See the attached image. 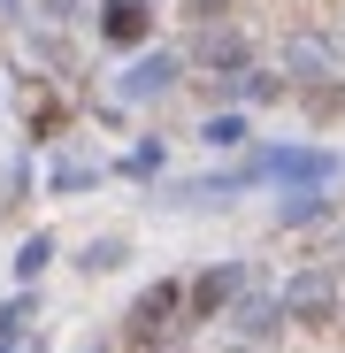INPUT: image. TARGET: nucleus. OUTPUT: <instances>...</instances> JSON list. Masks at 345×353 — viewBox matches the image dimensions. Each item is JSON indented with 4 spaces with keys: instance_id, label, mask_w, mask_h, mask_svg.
<instances>
[{
    "instance_id": "0eeeda50",
    "label": "nucleus",
    "mask_w": 345,
    "mask_h": 353,
    "mask_svg": "<svg viewBox=\"0 0 345 353\" xmlns=\"http://www.w3.org/2000/svg\"><path fill=\"white\" fill-rule=\"evenodd\" d=\"M185 70H207V77H222V70H253V39L238 31V23H200L192 31V46H185Z\"/></svg>"
},
{
    "instance_id": "f3484780",
    "label": "nucleus",
    "mask_w": 345,
    "mask_h": 353,
    "mask_svg": "<svg viewBox=\"0 0 345 353\" xmlns=\"http://www.w3.org/2000/svg\"><path fill=\"white\" fill-rule=\"evenodd\" d=\"M70 131V100H31V115H23V146H54Z\"/></svg>"
},
{
    "instance_id": "1a4fd4ad",
    "label": "nucleus",
    "mask_w": 345,
    "mask_h": 353,
    "mask_svg": "<svg viewBox=\"0 0 345 353\" xmlns=\"http://www.w3.org/2000/svg\"><path fill=\"white\" fill-rule=\"evenodd\" d=\"M253 185H261V169H253V154H246V161H230V169H207V176L169 185V208H222V200H238V192H253Z\"/></svg>"
},
{
    "instance_id": "a211bd4d",
    "label": "nucleus",
    "mask_w": 345,
    "mask_h": 353,
    "mask_svg": "<svg viewBox=\"0 0 345 353\" xmlns=\"http://www.w3.org/2000/svg\"><path fill=\"white\" fill-rule=\"evenodd\" d=\"M31 185H39V169H31V146H23V154H8V169H0V215H16L31 200Z\"/></svg>"
},
{
    "instance_id": "393cba45",
    "label": "nucleus",
    "mask_w": 345,
    "mask_h": 353,
    "mask_svg": "<svg viewBox=\"0 0 345 353\" xmlns=\"http://www.w3.org/2000/svg\"><path fill=\"white\" fill-rule=\"evenodd\" d=\"M77 353H123V345H115V338H92V345H77Z\"/></svg>"
},
{
    "instance_id": "9d476101",
    "label": "nucleus",
    "mask_w": 345,
    "mask_h": 353,
    "mask_svg": "<svg viewBox=\"0 0 345 353\" xmlns=\"http://www.w3.org/2000/svg\"><path fill=\"white\" fill-rule=\"evenodd\" d=\"M276 70H284V77H307V85L337 77V39H322V31H292V39L276 46Z\"/></svg>"
},
{
    "instance_id": "f8f14e48",
    "label": "nucleus",
    "mask_w": 345,
    "mask_h": 353,
    "mask_svg": "<svg viewBox=\"0 0 345 353\" xmlns=\"http://www.w3.org/2000/svg\"><path fill=\"white\" fill-rule=\"evenodd\" d=\"M315 223H337V192L330 185H292L276 200V230H315Z\"/></svg>"
},
{
    "instance_id": "c85d7f7f",
    "label": "nucleus",
    "mask_w": 345,
    "mask_h": 353,
    "mask_svg": "<svg viewBox=\"0 0 345 353\" xmlns=\"http://www.w3.org/2000/svg\"><path fill=\"white\" fill-rule=\"evenodd\" d=\"M337 338H345V323H337Z\"/></svg>"
},
{
    "instance_id": "20e7f679",
    "label": "nucleus",
    "mask_w": 345,
    "mask_h": 353,
    "mask_svg": "<svg viewBox=\"0 0 345 353\" xmlns=\"http://www.w3.org/2000/svg\"><path fill=\"white\" fill-rule=\"evenodd\" d=\"M253 169H261V185H337L345 176V154L337 146H261L253 154Z\"/></svg>"
},
{
    "instance_id": "7ed1b4c3",
    "label": "nucleus",
    "mask_w": 345,
    "mask_h": 353,
    "mask_svg": "<svg viewBox=\"0 0 345 353\" xmlns=\"http://www.w3.org/2000/svg\"><path fill=\"white\" fill-rule=\"evenodd\" d=\"M177 85H185V54L177 46H138L123 62V77H115V108H154Z\"/></svg>"
},
{
    "instance_id": "39448f33",
    "label": "nucleus",
    "mask_w": 345,
    "mask_h": 353,
    "mask_svg": "<svg viewBox=\"0 0 345 353\" xmlns=\"http://www.w3.org/2000/svg\"><path fill=\"white\" fill-rule=\"evenodd\" d=\"M154 0H92V39L107 46V54H138V46H154Z\"/></svg>"
},
{
    "instance_id": "f257e3e1",
    "label": "nucleus",
    "mask_w": 345,
    "mask_h": 353,
    "mask_svg": "<svg viewBox=\"0 0 345 353\" xmlns=\"http://www.w3.org/2000/svg\"><path fill=\"white\" fill-rule=\"evenodd\" d=\"M276 307H284V323H300V330H337L345 323V276H337V261L292 269L276 284Z\"/></svg>"
},
{
    "instance_id": "dca6fc26",
    "label": "nucleus",
    "mask_w": 345,
    "mask_h": 353,
    "mask_svg": "<svg viewBox=\"0 0 345 353\" xmlns=\"http://www.w3.org/2000/svg\"><path fill=\"white\" fill-rule=\"evenodd\" d=\"M54 254H62V239H54V230H23V246H16V261H8V269H16V284H39Z\"/></svg>"
},
{
    "instance_id": "412c9836",
    "label": "nucleus",
    "mask_w": 345,
    "mask_h": 353,
    "mask_svg": "<svg viewBox=\"0 0 345 353\" xmlns=\"http://www.w3.org/2000/svg\"><path fill=\"white\" fill-rule=\"evenodd\" d=\"M31 16H46V31H62V23H77L85 16V0H23Z\"/></svg>"
},
{
    "instance_id": "a878e982",
    "label": "nucleus",
    "mask_w": 345,
    "mask_h": 353,
    "mask_svg": "<svg viewBox=\"0 0 345 353\" xmlns=\"http://www.w3.org/2000/svg\"><path fill=\"white\" fill-rule=\"evenodd\" d=\"M222 353H261V345H222Z\"/></svg>"
},
{
    "instance_id": "4468645a",
    "label": "nucleus",
    "mask_w": 345,
    "mask_h": 353,
    "mask_svg": "<svg viewBox=\"0 0 345 353\" xmlns=\"http://www.w3.org/2000/svg\"><path fill=\"white\" fill-rule=\"evenodd\" d=\"M123 261H131V239H123V230H100V239L77 246V269H85V276H115Z\"/></svg>"
},
{
    "instance_id": "f03ea898",
    "label": "nucleus",
    "mask_w": 345,
    "mask_h": 353,
    "mask_svg": "<svg viewBox=\"0 0 345 353\" xmlns=\"http://www.w3.org/2000/svg\"><path fill=\"white\" fill-rule=\"evenodd\" d=\"M177 338H185V276H154L123 315V345L154 353V345H177Z\"/></svg>"
},
{
    "instance_id": "5701e85b",
    "label": "nucleus",
    "mask_w": 345,
    "mask_h": 353,
    "mask_svg": "<svg viewBox=\"0 0 345 353\" xmlns=\"http://www.w3.org/2000/svg\"><path fill=\"white\" fill-rule=\"evenodd\" d=\"M177 16L200 31V23H222V16H230V0H177Z\"/></svg>"
},
{
    "instance_id": "4be33fe9",
    "label": "nucleus",
    "mask_w": 345,
    "mask_h": 353,
    "mask_svg": "<svg viewBox=\"0 0 345 353\" xmlns=\"http://www.w3.org/2000/svg\"><path fill=\"white\" fill-rule=\"evenodd\" d=\"M23 54L46 62V70H62V39H54V31H23Z\"/></svg>"
},
{
    "instance_id": "423d86ee",
    "label": "nucleus",
    "mask_w": 345,
    "mask_h": 353,
    "mask_svg": "<svg viewBox=\"0 0 345 353\" xmlns=\"http://www.w3.org/2000/svg\"><path fill=\"white\" fill-rule=\"evenodd\" d=\"M246 276H253V261H207L200 276H185V323H222V307L238 300Z\"/></svg>"
},
{
    "instance_id": "ddd939ff",
    "label": "nucleus",
    "mask_w": 345,
    "mask_h": 353,
    "mask_svg": "<svg viewBox=\"0 0 345 353\" xmlns=\"http://www.w3.org/2000/svg\"><path fill=\"white\" fill-rule=\"evenodd\" d=\"M23 330H39V284H16L0 300V345H23Z\"/></svg>"
},
{
    "instance_id": "cd10ccee",
    "label": "nucleus",
    "mask_w": 345,
    "mask_h": 353,
    "mask_svg": "<svg viewBox=\"0 0 345 353\" xmlns=\"http://www.w3.org/2000/svg\"><path fill=\"white\" fill-rule=\"evenodd\" d=\"M337 261H345V246H337Z\"/></svg>"
},
{
    "instance_id": "9b49d317",
    "label": "nucleus",
    "mask_w": 345,
    "mask_h": 353,
    "mask_svg": "<svg viewBox=\"0 0 345 353\" xmlns=\"http://www.w3.org/2000/svg\"><path fill=\"white\" fill-rule=\"evenodd\" d=\"M100 185H107V161L85 154V146H62V154L46 161V192L54 200H77V192H100Z\"/></svg>"
},
{
    "instance_id": "bb28decb",
    "label": "nucleus",
    "mask_w": 345,
    "mask_h": 353,
    "mask_svg": "<svg viewBox=\"0 0 345 353\" xmlns=\"http://www.w3.org/2000/svg\"><path fill=\"white\" fill-rule=\"evenodd\" d=\"M0 353H16V345H0Z\"/></svg>"
},
{
    "instance_id": "b1692460",
    "label": "nucleus",
    "mask_w": 345,
    "mask_h": 353,
    "mask_svg": "<svg viewBox=\"0 0 345 353\" xmlns=\"http://www.w3.org/2000/svg\"><path fill=\"white\" fill-rule=\"evenodd\" d=\"M0 16H8V23H31V8H23V0H0Z\"/></svg>"
},
{
    "instance_id": "6ab92c4d",
    "label": "nucleus",
    "mask_w": 345,
    "mask_h": 353,
    "mask_svg": "<svg viewBox=\"0 0 345 353\" xmlns=\"http://www.w3.org/2000/svg\"><path fill=\"white\" fill-rule=\"evenodd\" d=\"M161 169H169V146H161V139H138L123 161H115V176H131V185H154Z\"/></svg>"
},
{
    "instance_id": "aec40b11",
    "label": "nucleus",
    "mask_w": 345,
    "mask_h": 353,
    "mask_svg": "<svg viewBox=\"0 0 345 353\" xmlns=\"http://www.w3.org/2000/svg\"><path fill=\"white\" fill-rule=\"evenodd\" d=\"M284 92H292V77H284V70H238V100L269 108V100H284Z\"/></svg>"
},
{
    "instance_id": "6e6552de",
    "label": "nucleus",
    "mask_w": 345,
    "mask_h": 353,
    "mask_svg": "<svg viewBox=\"0 0 345 353\" xmlns=\"http://www.w3.org/2000/svg\"><path fill=\"white\" fill-rule=\"evenodd\" d=\"M222 323L238 330V345H269V338L284 330V307H276V284H253V276H246V284H238V300L222 307Z\"/></svg>"
},
{
    "instance_id": "2eb2a0df",
    "label": "nucleus",
    "mask_w": 345,
    "mask_h": 353,
    "mask_svg": "<svg viewBox=\"0 0 345 353\" xmlns=\"http://www.w3.org/2000/svg\"><path fill=\"white\" fill-rule=\"evenodd\" d=\"M246 139H253V131H246L238 108H222V115L207 108V123H200V146H207V154H246Z\"/></svg>"
}]
</instances>
